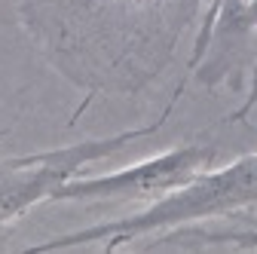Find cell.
I'll use <instances>...</instances> for the list:
<instances>
[{"label": "cell", "instance_id": "obj_1", "mask_svg": "<svg viewBox=\"0 0 257 254\" xmlns=\"http://www.w3.org/2000/svg\"><path fill=\"white\" fill-rule=\"evenodd\" d=\"M202 0H22L34 43L80 86L138 89L169 61Z\"/></svg>", "mask_w": 257, "mask_h": 254}, {"label": "cell", "instance_id": "obj_2", "mask_svg": "<svg viewBox=\"0 0 257 254\" xmlns=\"http://www.w3.org/2000/svg\"><path fill=\"white\" fill-rule=\"evenodd\" d=\"M248 205H257V153L239 156L230 166L205 169L184 184L181 190L150 202L147 208L125 214L116 220H104L95 227H83L74 233L55 236L49 242H40L28 251H58V248H83V245H104V248H122L147 233H172L178 227H190L196 220H211L242 211Z\"/></svg>", "mask_w": 257, "mask_h": 254}, {"label": "cell", "instance_id": "obj_3", "mask_svg": "<svg viewBox=\"0 0 257 254\" xmlns=\"http://www.w3.org/2000/svg\"><path fill=\"white\" fill-rule=\"evenodd\" d=\"M181 89L184 86H178V92L166 104L163 116L150 125L128 129V132H119V135H110V138H89V141H77V144H68V147H52V150H40V153H25V156H7V160H0V227L19 220L22 214H28L40 202H52L58 187H64L71 178H77L89 163L107 160V156L119 153L122 147L156 135L163 129V122L169 119ZM7 132L10 129H0V141L7 138Z\"/></svg>", "mask_w": 257, "mask_h": 254}, {"label": "cell", "instance_id": "obj_4", "mask_svg": "<svg viewBox=\"0 0 257 254\" xmlns=\"http://www.w3.org/2000/svg\"><path fill=\"white\" fill-rule=\"evenodd\" d=\"M217 160L214 147L202 144H187L175 147L169 153H159L153 160L125 166L110 175H95V178H71L52 202H156L184 184H190L199 172L211 169Z\"/></svg>", "mask_w": 257, "mask_h": 254}, {"label": "cell", "instance_id": "obj_5", "mask_svg": "<svg viewBox=\"0 0 257 254\" xmlns=\"http://www.w3.org/2000/svg\"><path fill=\"white\" fill-rule=\"evenodd\" d=\"M254 31H257V0H208L202 28L196 34V43H193L190 71H196L214 46L223 61L230 49L248 40Z\"/></svg>", "mask_w": 257, "mask_h": 254}, {"label": "cell", "instance_id": "obj_6", "mask_svg": "<svg viewBox=\"0 0 257 254\" xmlns=\"http://www.w3.org/2000/svg\"><path fill=\"white\" fill-rule=\"evenodd\" d=\"M251 116H257V65H254V80H251L248 98H245V104H242L236 113H230V122H245V119H251Z\"/></svg>", "mask_w": 257, "mask_h": 254}]
</instances>
